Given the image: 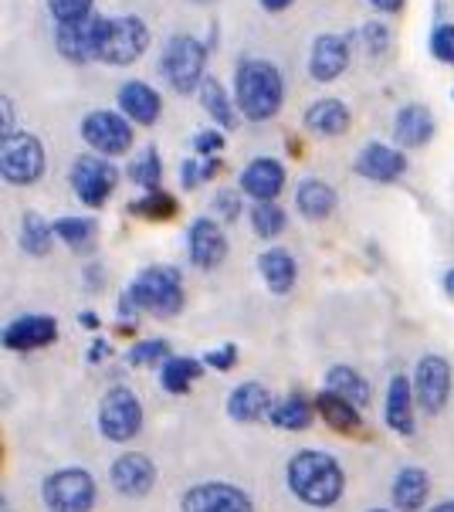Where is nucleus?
Here are the masks:
<instances>
[{
	"mask_svg": "<svg viewBox=\"0 0 454 512\" xmlns=\"http://www.w3.org/2000/svg\"><path fill=\"white\" fill-rule=\"evenodd\" d=\"M431 512H454V499H448V502H441V506H434Z\"/></svg>",
	"mask_w": 454,
	"mask_h": 512,
	"instance_id": "52",
	"label": "nucleus"
},
{
	"mask_svg": "<svg viewBox=\"0 0 454 512\" xmlns=\"http://www.w3.org/2000/svg\"><path fill=\"white\" fill-rule=\"evenodd\" d=\"M285 472H288V489H292V496L312 509L336 506L346 489L343 465H339L333 455L316 451V448L295 451V455L288 458Z\"/></svg>",
	"mask_w": 454,
	"mask_h": 512,
	"instance_id": "1",
	"label": "nucleus"
},
{
	"mask_svg": "<svg viewBox=\"0 0 454 512\" xmlns=\"http://www.w3.org/2000/svg\"><path fill=\"white\" fill-rule=\"evenodd\" d=\"M21 248L28 251L34 258H45L51 255V245H55V224H48L45 218H38V214H24L21 218Z\"/></svg>",
	"mask_w": 454,
	"mask_h": 512,
	"instance_id": "32",
	"label": "nucleus"
},
{
	"mask_svg": "<svg viewBox=\"0 0 454 512\" xmlns=\"http://www.w3.org/2000/svg\"><path fill=\"white\" fill-rule=\"evenodd\" d=\"M150 48V28L143 17L136 14H119L109 21V38L102 48V62L106 65H133L146 55Z\"/></svg>",
	"mask_w": 454,
	"mask_h": 512,
	"instance_id": "11",
	"label": "nucleus"
},
{
	"mask_svg": "<svg viewBox=\"0 0 454 512\" xmlns=\"http://www.w3.org/2000/svg\"><path fill=\"white\" fill-rule=\"evenodd\" d=\"M363 41H366V51L370 55H387V48H390V31H387V24H366L363 28Z\"/></svg>",
	"mask_w": 454,
	"mask_h": 512,
	"instance_id": "43",
	"label": "nucleus"
},
{
	"mask_svg": "<svg viewBox=\"0 0 454 512\" xmlns=\"http://www.w3.org/2000/svg\"><path fill=\"white\" fill-rule=\"evenodd\" d=\"M234 102L248 123H268L285 102V78L265 58H244L234 72Z\"/></svg>",
	"mask_w": 454,
	"mask_h": 512,
	"instance_id": "2",
	"label": "nucleus"
},
{
	"mask_svg": "<svg viewBox=\"0 0 454 512\" xmlns=\"http://www.w3.org/2000/svg\"><path fill=\"white\" fill-rule=\"evenodd\" d=\"M119 112L136 126H153L156 119H160V112H163V99H160V92H156L153 85L136 82V78H133V82H126L119 89Z\"/></svg>",
	"mask_w": 454,
	"mask_h": 512,
	"instance_id": "21",
	"label": "nucleus"
},
{
	"mask_svg": "<svg viewBox=\"0 0 454 512\" xmlns=\"http://www.w3.org/2000/svg\"><path fill=\"white\" fill-rule=\"evenodd\" d=\"M434 140V112L427 106H417V102H410V106L397 109L394 116V143L400 150H421L424 143Z\"/></svg>",
	"mask_w": 454,
	"mask_h": 512,
	"instance_id": "20",
	"label": "nucleus"
},
{
	"mask_svg": "<svg viewBox=\"0 0 454 512\" xmlns=\"http://www.w3.org/2000/svg\"><path fill=\"white\" fill-rule=\"evenodd\" d=\"M326 390H336V394H343L346 401L366 407L370 404V384H366V377H360L353 367H333L326 373Z\"/></svg>",
	"mask_w": 454,
	"mask_h": 512,
	"instance_id": "33",
	"label": "nucleus"
},
{
	"mask_svg": "<svg viewBox=\"0 0 454 512\" xmlns=\"http://www.w3.org/2000/svg\"><path fill=\"white\" fill-rule=\"evenodd\" d=\"M302 123H305V129H309L312 136L336 140V136H343L349 129L353 116H349V106L343 99H316L309 109H305Z\"/></svg>",
	"mask_w": 454,
	"mask_h": 512,
	"instance_id": "22",
	"label": "nucleus"
},
{
	"mask_svg": "<svg viewBox=\"0 0 454 512\" xmlns=\"http://www.w3.org/2000/svg\"><path fill=\"white\" fill-rule=\"evenodd\" d=\"M82 140L102 156H122L133 150V123L116 109H92L82 119Z\"/></svg>",
	"mask_w": 454,
	"mask_h": 512,
	"instance_id": "9",
	"label": "nucleus"
},
{
	"mask_svg": "<svg viewBox=\"0 0 454 512\" xmlns=\"http://www.w3.org/2000/svg\"><path fill=\"white\" fill-rule=\"evenodd\" d=\"M200 106H204L207 116L214 119V126L221 129H231L234 126V116H238V102H234V95H227V89L217 78L207 75L204 85H200Z\"/></svg>",
	"mask_w": 454,
	"mask_h": 512,
	"instance_id": "29",
	"label": "nucleus"
},
{
	"mask_svg": "<svg viewBox=\"0 0 454 512\" xmlns=\"http://www.w3.org/2000/svg\"><path fill=\"white\" fill-rule=\"evenodd\" d=\"M414 380H407L404 373H397L387 387V424L397 435H414Z\"/></svg>",
	"mask_w": 454,
	"mask_h": 512,
	"instance_id": "26",
	"label": "nucleus"
},
{
	"mask_svg": "<svg viewBox=\"0 0 454 512\" xmlns=\"http://www.w3.org/2000/svg\"><path fill=\"white\" fill-rule=\"evenodd\" d=\"M126 173H129V180L143 190H160L163 187V163H160V153H156L153 146H146L143 153H136Z\"/></svg>",
	"mask_w": 454,
	"mask_h": 512,
	"instance_id": "35",
	"label": "nucleus"
},
{
	"mask_svg": "<svg viewBox=\"0 0 454 512\" xmlns=\"http://www.w3.org/2000/svg\"><path fill=\"white\" fill-rule=\"evenodd\" d=\"M99 431L116 445L133 441L143 431V404L129 387H112L106 390L99 404Z\"/></svg>",
	"mask_w": 454,
	"mask_h": 512,
	"instance_id": "8",
	"label": "nucleus"
},
{
	"mask_svg": "<svg viewBox=\"0 0 454 512\" xmlns=\"http://www.w3.org/2000/svg\"><path fill=\"white\" fill-rule=\"evenodd\" d=\"M373 512H387V509H373Z\"/></svg>",
	"mask_w": 454,
	"mask_h": 512,
	"instance_id": "54",
	"label": "nucleus"
},
{
	"mask_svg": "<svg viewBox=\"0 0 454 512\" xmlns=\"http://www.w3.org/2000/svg\"><path fill=\"white\" fill-rule=\"evenodd\" d=\"M183 512H255L248 492L227 482H204L183 496Z\"/></svg>",
	"mask_w": 454,
	"mask_h": 512,
	"instance_id": "14",
	"label": "nucleus"
},
{
	"mask_svg": "<svg viewBox=\"0 0 454 512\" xmlns=\"http://www.w3.org/2000/svg\"><path fill=\"white\" fill-rule=\"evenodd\" d=\"M258 275L275 295H288L295 289V279H299V265H295L292 251L268 248L265 255H258Z\"/></svg>",
	"mask_w": 454,
	"mask_h": 512,
	"instance_id": "25",
	"label": "nucleus"
},
{
	"mask_svg": "<svg viewBox=\"0 0 454 512\" xmlns=\"http://www.w3.org/2000/svg\"><path fill=\"white\" fill-rule=\"evenodd\" d=\"M102 357H109V343L99 340V343L92 346V360H102Z\"/></svg>",
	"mask_w": 454,
	"mask_h": 512,
	"instance_id": "49",
	"label": "nucleus"
},
{
	"mask_svg": "<svg viewBox=\"0 0 454 512\" xmlns=\"http://www.w3.org/2000/svg\"><path fill=\"white\" fill-rule=\"evenodd\" d=\"M349 65V38L343 34H319L309 51V75L316 82H336Z\"/></svg>",
	"mask_w": 454,
	"mask_h": 512,
	"instance_id": "17",
	"label": "nucleus"
},
{
	"mask_svg": "<svg viewBox=\"0 0 454 512\" xmlns=\"http://www.w3.org/2000/svg\"><path fill=\"white\" fill-rule=\"evenodd\" d=\"M45 163V143L28 129H14L11 136H0V177L11 187L38 184Z\"/></svg>",
	"mask_w": 454,
	"mask_h": 512,
	"instance_id": "5",
	"label": "nucleus"
},
{
	"mask_svg": "<svg viewBox=\"0 0 454 512\" xmlns=\"http://www.w3.org/2000/svg\"><path fill=\"white\" fill-rule=\"evenodd\" d=\"M444 289H448V295H454V268L448 275H444Z\"/></svg>",
	"mask_w": 454,
	"mask_h": 512,
	"instance_id": "50",
	"label": "nucleus"
},
{
	"mask_svg": "<svg viewBox=\"0 0 454 512\" xmlns=\"http://www.w3.org/2000/svg\"><path fill=\"white\" fill-rule=\"evenodd\" d=\"M227 414H231V421L255 424L265 418V414H272V394H268V387H261L258 380H248V384L231 390V397H227Z\"/></svg>",
	"mask_w": 454,
	"mask_h": 512,
	"instance_id": "24",
	"label": "nucleus"
},
{
	"mask_svg": "<svg viewBox=\"0 0 454 512\" xmlns=\"http://www.w3.org/2000/svg\"><path fill=\"white\" fill-rule=\"evenodd\" d=\"M109 21L112 17L106 14H89L85 21L58 24V31H55L58 55L72 65L102 62V48H106V38H109Z\"/></svg>",
	"mask_w": 454,
	"mask_h": 512,
	"instance_id": "6",
	"label": "nucleus"
},
{
	"mask_svg": "<svg viewBox=\"0 0 454 512\" xmlns=\"http://www.w3.org/2000/svg\"><path fill=\"white\" fill-rule=\"evenodd\" d=\"M129 211L139 214V218H146V221H170L173 214H177V197L167 194V190H146L139 201L129 204Z\"/></svg>",
	"mask_w": 454,
	"mask_h": 512,
	"instance_id": "36",
	"label": "nucleus"
},
{
	"mask_svg": "<svg viewBox=\"0 0 454 512\" xmlns=\"http://www.w3.org/2000/svg\"><path fill=\"white\" fill-rule=\"evenodd\" d=\"M160 75L177 95L200 92V85L207 78V45H200L190 34H173L163 45Z\"/></svg>",
	"mask_w": 454,
	"mask_h": 512,
	"instance_id": "4",
	"label": "nucleus"
},
{
	"mask_svg": "<svg viewBox=\"0 0 454 512\" xmlns=\"http://www.w3.org/2000/svg\"><path fill=\"white\" fill-rule=\"evenodd\" d=\"M41 496L51 512H89L95 502V479L85 468H61L45 479Z\"/></svg>",
	"mask_w": 454,
	"mask_h": 512,
	"instance_id": "10",
	"label": "nucleus"
},
{
	"mask_svg": "<svg viewBox=\"0 0 454 512\" xmlns=\"http://www.w3.org/2000/svg\"><path fill=\"white\" fill-rule=\"evenodd\" d=\"M95 234H99V224L92 218H72V214H68V218L55 221V238L61 245L72 248L75 255H89L95 248Z\"/></svg>",
	"mask_w": 454,
	"mask_h": 512,
	"instance_id": "31",
	"label": "nucleus"
},
{
	"mask_svg": "<svg viewBox=\"0 0 454 512\" xmlns=\"http://www.w3.org/2000/svg\"><path fill=\"white\" fill-rule=\"evenodd\" d=\"M204 367H207L204 360L167 357V360H163V367H160V384H163V390H170V394H187V390L200 380Z\"/></svg>",
	"mask_w": 454,
	"mask_h": 512,
	"instance_id": "30",
	"label": "nucleus"
},
{
	"mask_svg": "<svg viewBox=\"0 0 454 512\" xmlns=\"http://www.w3.org/2000/svg\"><path fill=\"white\" fill-rule=\"evenodd\" d=\"M136 309L156 312V316H177L183 309V282H180L177 268H170V265L143 268V272L129 282V289L122 292V302H119L122 319H129Z\"/></svg>",
	"mask_w": 454,
	"mask_h": 512,
	"instance_id": "3",
	"label": "nucleus"
},
{
	"mask_svg": "<svg viewBox=\"0 0 454 512\" xmlns=\"http://www.w3.org/2000/svg\"><path fill=\"white\" fill-rule=\"evenodd\" d=\"M224 133H221V129H204V133H197L194 136V153H200V156H217V153H221L224 150Z\"/></svg>",
	"mask_w": 454,
	"mask_h": 512,
	"instance_id": "44",
	"label": "nucleus"
},
{
	"mask_svg": "<svg viewBox=\"0 0 454 512\" xmlns=\"http://www.w3.org/2000/svg\"><path fill=\"white\" fill-rule=\"evenodd\" d=\"M431 55L438 58L444 65H454V24H438V28L431 31Z\"/></svg>",
	"mask_w": 454,
	"mask_h": 512,
	"instance_id": "41",
	"label": "nucleus"
},
{
	"mask_svg": "<svg viewBox=\"0 0 454 512\" xmlns=\"http://www.w3.org/2000/svg\"><path fill=\"white\" fill-rule=\"evenodd\" d=\"M241 190L251 201H278L285 190V167L272 156H258L241 170Z\"/></svg>",
	"mask_w": 454,
	"mask_h": 512,
	"instance_id": "18",
	"label": "nucleus"
},
{
	"mask_svg": "<svg viewBox=\"0 0 454 512\" xmlns=\"http://www.w3.org/2000/svg\"><path fill=\"white\" fill-rule=\"evenodd\" d=\"M427 492H431V479H427V472L417 465H410L397 475V482H394V506L400 512H417L427 502Z\"/></svg>",
	"mask_w": 454,
	"mask_h": 512,
	"instance_id": "28",
	"label": "nucleus"
},
{
	"mask_svg": "<svg viewBox=\"0 0 454 512\" xmlns=\"http://www.w3.org/2000/svg\"><path fill=\"white\" fill-rule=\"evenodd\" d=\"M109 479L116 485L119 496L143 499L156 485V468L146 455H122V458H116V465H112Z\"/></svg>",
	"mask_w": 454,
	"mask_h": 512,
	"instance_id": "19",
	"label": "nucleus"
},
{
	"mask_svg": "<svg viewBox=\"0 0 454 512\" xmlns=\"http://www.w3.org/2000/svg\"><path fill=\"white\" fill-rule=\"evenodd\" d=\"M217 170H221V163H217V156H187V160L180 163V184L187 190H197L200 184H207V180L217 177Z\"/></svg>",
	"mask_w": 454,
	"mask_h": 512,
	"instance_id": "38",
	"label": "nucleus"
},
{
	"mask_svg": "<svg viewBox=\"0 0 454 512\" xmlns=\"http://www.w3.org/2000/svg\"><path fill=\"white\" fill-rule=\"evenodd\" d=\"M316 411L322 414V421L329 424V428L343 431V435H349V431H360V404L346 401L343 394H336V390H322V394L316 397Z\"/></svg>",
	"mask_w": 454,
	"mask_h": 512,
	"instance_id": "27",
	"label": "nucleus"
},
{
	"mask_svg": "<svg viewBox=\"0 0 454 512\" xmlns=\"http://www.w3.org/2000/svg\"><path fill=\"white\" fill-rule=\"evenodd\" d=\"M261 7H265L268 14H282V11H288L292 7V0H258Z\"/></svg>",
	"mask_w": 454,
	"mask_h": 512,
	"instance_id": "48",
	"label": "nucleus"
},
{
	"mask_svg": "<svg viewBox=\"0 0 454 512\" xmlns=\"http://www.w3.org/2000/svg\"><path fill=\"white\" fill-rule=\"evenodd\" d=\"M68 180H72V194L85 207H102L119 184V170H116V163H112V156L85 153L72 163Z\"/></svg>",
	"mask_w": 454,
	"mask_h": 512,
	"instance_id": "7",
	"label": "nucleus"
},
{
	"mask_svg": "<svg viewBox=\"0 0 454 512\" xmlns=\"http://www.w3.org/2000/svg\"><path fill=\"white\" fill-rule=\"evenodd\" d=\"M414 394L427 414H441L451 397V363L438 357V353L421 357L414 370Z\"/></svg>",
	"mask_w": 454,
	"mask_h": 512,
	"instance_id": "12",
	"label": "nucleus"
},
{
	"mask_svg": "<svg viewBox=\"0 0 454 512\" xmlns=\"http://www.w3.org/2000/svg\"><path fill=\"white\" fill-rule=\"evenodd\" d=\"M194 4H204L207 7V4H217V0H194Z\"/></svg>",
	"mask_w": 454,
	"mask_h": 512,
	"instance_id": "53",
	"label": "nucleus"
},
{
	"mask_svg": "<svg viewBox=\"0 0 454 512\" xmlns=\"http://www.w3.org/2000/svg\"><path fill=\"white\" fill-rule=\"evenodd\" d=\"M58 340V319L45 316V312H28V316H17L14 323H7L4 329V346L17 353L41 350Z\"/></svg>",
	"mask_w": 454,
	"mask_h": 512,
	"instance_id": "15",
	"label": "nucleus"
},
{
	"mask_svg": "<svg viewBox=\"0 0 454 512\" xmlns=\"http://www.w3.org/2000/svg\"><path fill=\"white\" fill-rule=\"evenodd\" d=\"M167 357H170V343L143 340V343H136L133 350L126 353V363H129V367H146V363H163Z\"/></svg>",
	"mask_w": 454,
	"mask_h": 512,
	"instance_id": "40",
	"label": "nucleus"
},
{
	"mask_svg": "<svg viewBox=\"0 0 454 512\" xmlns=\"http://www.w3.org/2000/svg\"><path fill=\"white\" fill-rule=\"evenodd\" d=\"M48 11L55 24H75L95 14V0H48Z\"/></svg>",
	"mask_w": 454,
	"mask_h": 512,
	"instance_id": "39",
	"label": "nucleus"
},
{
	"mask_svg": "<svg viewBox=\"0 0 454 512\" xmlns=\"http://www.w3.org/2000/svg\"><path fill=\"white\" fill-rule=\"evenodd\" d=\"M241 194L244 190H221L214 194V214L221 221H238L241 218Z\"/></svg>",
	"mask_w": 454,
	"mask_h": 512,
	"instance_id": "42",
	"label": "nucleus"
},
{
	"mask_svg": "<svg viewBox=\"0 0 454 512\" xmlns=\"http://www.w3.org/2000/svg\"><path fill=\"white\" fill-rule=\"evenodd\" d=\"M82 323L85 326H99V319H95V312H82Z\"/></svg>",
	"mask_w": 454,
	"mask_h": 512,
	"instance_id": "51",
	"label": "nucleus"
},
{
	"mask_svg": "<svg viewBox=\"0 0 454 512\" xmlns=\"http://www.w3.org/2000/svg\"><path fill=\"white\" fill-rule=\"evenodd\" d=\"M272 424L282 431H305L312 424V404L302 394L285 397L282 404L272 407Z\"/></svg>",
	"mask_w": 454,
	"mask_h": 512,
	"instance_id": "34",
	"label": "nucleus"
},
{
	"mask_svg": "<svg viewBox=\"0 0 454 512\" xmlns=\"http://www.w3.org/2000/svg\"><path fill=\"white\" fill-rule=\"evenodd\" d=\"M204 363L207 367H214V370H221V373H227L234 367V363H238V346L234 343H224V346H217V350H211L204 357Z\"/></svg>",
	"mask_w": 454,
	"mask_h": 512,
	"instance_id": "45",
	"label": "nucleus"
},
{
	"mask_svg": "<svg viewBox=\"0 0 454 512\" xmlns=\"http://www.w3.org/2000/svg\"><path fill=\"white\" fill-rule=\"evenodd\" d=\"M295 207L305 221H326L333 218V211L339 207L336 190L319 177H305L299 187H295Z\"/></svg>",
	"mask_w": 454,
	"mask_h": 512,
	"instance_id": "23",
	"label": "nucleus"
},
{
	"mask_svg": "<svg viewBox=\"0 0 454 512\" xmlns=\"http://www.w3.org/2000/svg\"><path fill=\"white\" fill-rule=\"evenodd\" d=\"M14 133V106H11V95L0 99V136H11Z\"/></svg>",
	"mask_w": 454,
	"mask_h": 512,
	"instance_id": "46",
	"label": "nucleus"
},
{
	"mask_svg": "<svg viewBox=\"0 0 454 512\" xmlns=\"http://www.w3.org/2000/svg\"><path fill=\"white\" fill-rule=\"evenodd\" d=\"M370 7H377L380 14H400L407 7V0H370Z\"/></svg>",
	"mask_w": 454,
	"mask_h": 512,
	"instance_id": "47",
	"label": "nucleus"
},
{
	"mask_svg": "<svg viewBox=\"0 0 454 512\" xmlns=\"http://www.w3.org/2000/svg\"><path fill=\"white\" fill-rule=\"evenodd\" d=\"M187 255L194 268H217L227 258V234L214 218H194L187 228Z\"/></svg>",
	"mask_w": 454,
	"mask_h": 512,
	"instance_id": "13",
	"label": "nucleus"
},
{
	"mask_svg": "<svg viewBox=\"0 0 454 512\" xmlns=\"http://www.w3.org/2000/svg\"><path fill=\"white\" fill-rule=\"evenodd\" d=\"M285 224V207H278V201H255V207H251V228H255L258 238H278L285 231Z\"/></svg>",
	"mask_w": 454,
	"mask_h": 512,
	"instance_id": "37",
	"label": "nucleus"
},
{
	"mask_svg": "<svg viewBox=\"0 0 454 512\" xmlns=\"http://www.w3.org/2000/svg\"><path fill=\"white\" fill-rule=\"evenodd\" d=\"M353 170L360 173L363 180H370V184H394L397 177H404L407 156L400 146L370 143V146H363L360 156H356Z\"/></svg>",
	"mask_w": 454,
	"mask_h": 512,
	"instance_id": "16",
	"label": "nucleus"
}]
</instances>
